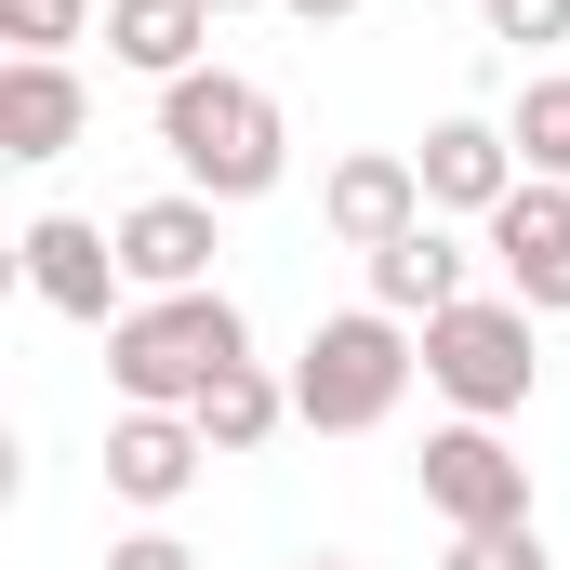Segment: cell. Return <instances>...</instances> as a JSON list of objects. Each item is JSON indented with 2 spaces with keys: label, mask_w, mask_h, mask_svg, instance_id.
<instances>
[{
  "label": "cell",
  "mask_w": 570,
  "mask_h": 570,
  "mask_svg": "<svg viewBox=\"0 0 570 570\" xmlns=\"http://www.w3.org/2000/svg\"><path fill=\"white\" fill-rule=\"evenodd\" d=\"M412 173H425V213H478V226H491V213H504V199L531 186L518 134H504V120H464V107H451V120H425Z\"/></svg>",
  "instance_id": "8"
},
{
  "label": "cell",
  "mask_w": 570,
  "mask_h": 570,
  "mask_svg": "<svg viewBox=\"0 0 570 570\" xmlns=\"http://www.w3.org/2000/svg\"><path fill=\"white\" fill-rule=\"evenodd\" d=\"M80 13H107V0H0L13 53H67V40H80Z\"/></svg>",
  "instance_id": "18"
},
{
  "label": "cell",
  "mask_w": 570,
  "mask_h": 570,
  "mask_svg": "<svg viewBox=\"0 0 570 570\" xmlns=\"http://www.w3.org/2000/svg\"><path fill=\"white\" fill-rule=\"evenodd\" d=\"M13 266H27V292L53 305V318H120L134 305V279H120V226H94V213H40L27 239H13Z\"/></svg>",
  "instance_id": "6"
},
{
  "label": "cell",
  "mask_w": 570,
  "mask_h": 570,
  "mask_svg": "<svg viewBox=\"0 0 570 570\" xmlns=\"http://www.w3.org/2000/svg\"><path fill=\"white\" fill-rule=\"evenodd\" d=\"M159 146H173V173L226 213V199H266L292 173V120L266 80H239V67H186V80H159Z\"/></svg>",
  "instance_id": "1"
},
{
  "label": "cell",
  "mask_w": 570,
  "mask_h": 570,
  "mask_svg": "<svg viewBox=\"0 0 570 570\" xmlns=\"http://www.w3.org/2000/svg\"><path fill=\"white\" fill-rule=\"evenodd\" d=\"M199 13H213V27H226V13H266V0H199Z\"/></svg>",
  "instance_id": "22"
},
{
  "label": "cell",
  "mask_w": 570,
  "mask_h": 570,
  "mask_svg": "<svg viewBox=\"0 0 570 570\" xmlns=\"http://www.w3.org/2000/svg\"><path fill=\"white\" fill-rule=\"evenodd\" d=\"M94 134V94H80V67L67 53H13L0 67V159H67V146Z\"/></svg>",
  "instance_id": "11"
},
{
  "label": "cell",
  "mask_w": 570,
  "mask_h": 570,
  "mask_svg": "<svg viewBox=\"0 0 570 570\" xmlns=\"http://www.w3.org/2000/svg\"><path fill=\"white\" fill-rule=\"evenodd\" d=\"M412 372H425V332H412V318H385V305H345V318H318V332H305V358H292V425L372 438L399 399H412Z\"/></svg>",
  "instance_id": "3"
},
{
  "label": "cell",
  "mask_w": 570,
  "mask_h": 570,
  "mask_svg": "<svg viewBox=\"0 0 570 570\" xmlns=\"http://www.w3.org/2000/svg\"><path fill=\"white\" fill-rule=\"evenodd\" d=\"M213 199L199 186H173V199H134L120 213V279L134 292H213Z\"/></svg>",
  "instance_id": "10"
},
{
  "label": "cell",
  "mask_w": 570,
  "mask_h": 570,
  "mask_svg": "<svg viewBox=\"0 0 570 570\" xmlns=\"http://www.w3.org/2000/svg\"><path fill=\"white\" fill-rule=\"evenodd\" d=\"M358 266H372V305H385V318L464 305V239H451V213H425L412 239H385V253H358Z\"/></svg>",
  "instance_id": "13"
},
{
  "label": "cell",
  "mask_w": 570,
  "mask_h": 570,
  "mask_svg": "<svg viewBox=\"0 0 570 570\" xmlns=\"http://www.w3.org/2000/svg\"><path fill=\"white\" fill-rule=\"evenodd\" d=\"M199 40H213V13H199V0H107V53H120L134 80H186V67H199Z\"/></svg>",
  "instance_id": "15"
},
{
  "label": "cell",
  "mask_w": 570,
  "mask_h": 570,
  "mask_svg": "<svg viewBox=\"0 0 570 570\" xmlns=\"http://www.w3.org/2000/svg\"><path fill=\"white\" fill-rule=\"evenodd\" d=\"M292 570H358V558H292Z\"/></svg>",
  "instance_id": "23"
},
{
  "label": "cell",
  "mask_w": 570,
  "mask_h": 570,
  "mask_svg": "<svg viewBox=\"0 0 570 570\" xmlns=\"http://www.w3.org/2000/svg\"><path fill=\"white\" fill-rule=\"evenodd\" d=\"M491 40L544 53V40H570V0H491Z\"/></svg>",
  "instance_id": "19"
},
{
  "label": "cell",
  "mask_w": 570,
  "mask_h": 570,
  "mask_svg": "<svg viewBox=\"0 0 570 570\" xmlns=\"http://www.w3.org/2000/svg\"><path fill=\"white\" fill-rule=\"evenodd\" d=\"M199 464H213V438L186 425V412H120V425H107V491H120L134 518L186 504V491H199Z\"/></svg>",
  "instance_id": "12"
},
{
  "label": "cell",
  "mask_w": 570,
  "mask_h": 570,
  "mask_svg": "<svg viewBox=\"0 0 570 570\" xmlns=\"http://www.w3.org/2000/svg\"><path fill=\"white\" fill-rule=\"evenodd\" d=\"M491 266H504V292H518L531 318H570V186L558 173H531V186L491 213Z\"/></svg>",
  "instance_id": "9"
},
{
  "label": "cell",
  "mask_w": 570,
  "mask_h": 570,
  "mask_svg": "<svg viewBox=\"0 0 570 570\" xmlns=\"http://www.w3.org/2000/svg\"><path fill=\"white\" fill-rule=\"evenodd\" d=\"M292 27H345V13H372V0H279Z\"/></svg>",
  "instance_id": "21"
},
{
  "label": "cell",
  "mask_w": 570,
  "mask_h": 570,
  "mask_svg": "<svg viewBox=\"0 0 570 570\" xmlns=\"http://www.w3.org/2000/svg\"><path fill=\"white\" fill-rule=\"evenodd\" d=\"M186 425L213 438V464H253V451H266V438L292 425V372H266V358H239L226 385H199V412H186Z\"/></svg>",
  "instance_id": "14"
},
{
  "label": "cell",
  "mask_w": 570,
  "mask_h": 570,
  "mask_svg": "<svg viewBox=\"0 0 570 570\" xmlns=\"http://www.w3.org/2000/svg\"><path fill=\"white\" fill-rule=\"evenodd\" d=\"M412 478H425V518H438V531H504V518H531V464L504 451V425H464V412H451V425L425 438Z\"/></svg>",
  "instance_id": "5"
},
{
  "label": "cell",
  "mask_w": 570,
  "mask_h": 570,
  "mask_svg": "<svg viewBox=\"0 0 570 570\" xmlns=\"http://www.w3.org/2000/svg\"><path fill=\"white\" fill-rule=\"evenodd\" d=\"M531 305L518 292H464V305H438L425 318V385L464 412V425H504V412H531Z\"/></svg>",
  "instance_id": "4"
},
{
  "label": "cell",
  "mask_w": 570,
  "mask_h": 570,
  "mask_svg": "<svg viewBox=\"0 0 570 570\" xmlns=\"http://www.w3.org/2000/svg\"><path fill=\"white\" fill-rule=\"evenodd\" d=\"M318 226H332L345 253L412 239V226H425V173H412V146H345V159L318 173Z\"/></svg>",
  "instance_id": "7"
},
{
  "label": "cell",
  "mask_w": 570,
  "mask_h": 570,
  "mask_svg": "<svg viewBox=\"0 0 570 570\" xmlns=\"http://www.w3.org/2000/svg\"><path fill=\"white\" fill-rule=\"evenodd\" d=\"M253 358V318L226 292H134L107 318V385L120 412H199V385H226Z\"/></svg>",
  "instance_id": "2"
},
{
  "label": "cell",
  "mask_w": 570,
  "mask_h": 570,
  "mask_svg": "<svg viewBox=\"0 0 570 570\" xmlns=\"http://www.w3.org/2000/svg\"><path fill=\"white\" fill-rule=\"evenodd\" d=\"M438 570H558V558H544V518H504V531H451Z\"/></svg>",
  "instance_id": "17"
},
{
  "label": "cell",
  "mask_w": 570,
  "mask_h": 570,
  "mask_svg": "<svg viewBox=\"0 0 570 570\" xmlns=\"http://www.w3.org/2000/svg\"><path fill=\"white\" fill-rule=\"evenodd\" d=\"M504 134H518V159H531V173H558V186H570V80H558V67H531V80H518Z\"/></svg>",
  "instance_id": "16"
},
{
  "label": "cell",
  "mask_w": 570,
  "mask_h": 570,
  "mask_svg": "<svg viewBox=\"0 0 570 570\" xmlns=\"http://www.w3.org/2000/svg\"><path fill=\"white\" fill-rule=\"evenodd\" d=\"M107 570H199V558H186V544L146 518V531H120V544H107Z\"/></svg>",
  "instance_id": "20"
}]
</instances>
